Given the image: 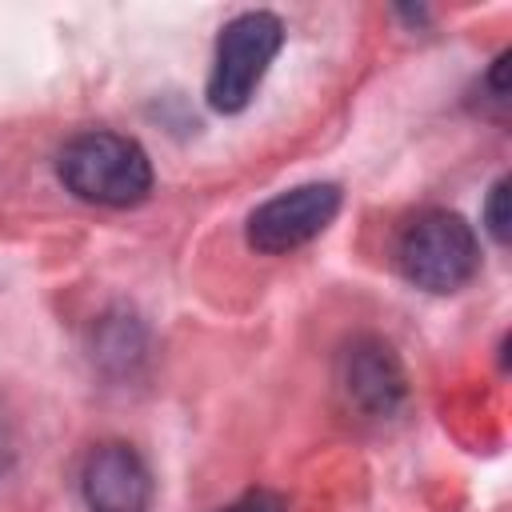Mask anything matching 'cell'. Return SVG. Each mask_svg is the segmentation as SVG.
Listing matches in <instances>:
<instances>
[{
    "mask_svg": "<svg viewBox=\"0 0 512 512\" xmlns=\"http://www.w3.org/2000/svg\"><path fill=\"white\" fill-rule=\"evenodd\" d=\"M56 176L76 200L100 208H132L152 192V160L140 140L104 128L72 136L56 156Z\"/></svg>",
    "mask_w": 512,
    "mask_h": 512,
    "instance_id": "1",
    "label": "cell"
},
{
    "mask_svg": "<svg viewBox=\"0 0 512 512\" xmlns=\"http://www.w3.org/2000/svg\"><path fill=\"white\" fill-rule=\"evenodd\" d=\"M396 268L412 288L448 296L480 272V240L460 212L424 208L396 236Z\"/></svg>",
    "mask_w": 512,
    "mask_h": 512,
    "instance_id": "2",
    "label": "cell"
},
{
    "mask_svg": "<svg viewBox=\"0 0 512 512\" xmlns=\"http://www.w3.org/2000/svg\"><path fill=\"white\" fill-rule=\"evenodd\" d=\"M284 48V20L276 12H240L232 16L212 52V72H208V108L236 116L252 104L256 88L264 84L272 60Z\"/></svg>",
    "mask_w": 512,
    "mask_h": 512,
    "instance_id": "3",
    "label": "cell"
},
{
    "mask_svg": "<svg viewBox=\"0 0 512 512\" xmlns=\"http://www.w3.org/2000/svg\"><path fill=\"white\" fill-rule=\"evenodd\" d=\"M340 184L332 180H308L288 192H276L272 200L256 204L244 220V240L260 256H284L316 240L340 212Z\"/></svg>",
    "mask_w": 512,
    "mask_h": 512,
    "instance_id": "4",
    "label": "cell"
},
{
    "mask_svg": "<svg viewBox=\"0 0 512 512\" xmlns=\"http://www.w3.org/2000/svg\"><path fill=\"white\" fill-rule=\"evenodd\" d=\"M336 384H340L344 404L368 420H388L408 400L404 360L376 332H356L352 340H344L336 356Z\"/></svg>",
    "mask_w": 512,
    "mask_h": 512,
    "instance_id": "5",
    "label": "cell"
},
{
    "mask_svg": "<svg viewBox=\"0 0 512 512\" xmlns=\"http://www.w3.org/2000/svg\"><path fill=\"white\" fill-rule=\"evenodd\" d=\"M80 496L88 512H148L152 472L144 456L124 440H104L84 456Z\"/></svg>",
    "mask_w": 512,
    "mask_h": 512,
    "instance_id": "6",
    "label": "cell"
},
{
    "mask_svg": "<svg viewBox=\"0 0 512 512\" xmlns=\"http://www.w3.org/2000/svg\"><path fill=\"white\" fill-rule=\"evenodd\" d=\"M88 352H92V364L104 376H116V380L132 376L148 356V328L140 324L136 312L108 308L88 332Z\"/></svg>",
    "mask_w": 512,
    "mask_h": 512,
    "instance_id": "7",
    "label": "cell"
},
{
    "mask_svg": "<svg viewBox=\"0 0 512 512\" xmlns=\"http://www.w3.org/2000/svg\"><path fill=\"white\" fill-rule=\"evenodd\" d=\"M512 192H508V176H496L488 196H484V208H480V220H484V232L496 240V244H508V232H512V208H508Z\"/></svg>",
    "mask_w": 512,
    "mask_h": 512,
    "instance_id": "8",
    "label": "cell"
},
{
    "mask_svg": "<svg viewBox=\"0 0 512 512\" xmlns=\"http://www.w3.org/2000/svg\"><path fill=\"white\" fill-rule=\"evenodd\" d=\"M480 92H484L488 104L504 116V108H508V52H500V56L488 64V72H484V80H480Z\"/></svg>",
    "mask_w": 512,
    "mask_h": 512,
    "instance_id": "9",
    "label": "cell"
},
{
    "mask_svg": "<svg viewBox=\"0 0 512 512\" xmlns=\"http://www.w3.org/2000/svg\"><path fill=\"white\" fill-rule=\"evenodd\" d=\"M216 512H288V504H284V496L272 492V488H248L244 496H236L232 504H224V508H216Z\"/></svg>",
    "mask_w": 512,
    "mask_h": 512,
    "instance_id": "10",
    "label": "cell"
},
{
    "mask_svg": "<svg viewBox=\"0 0 512 512\" xmlns=\"http://www.w3.org/2000/svg\"><path fill=\"white\" fill-rule=\"evenodd\" d=\"M12 460H16V444H12V432H8V424L0 420V476L12 468Z\"/></svg>",
    "mask_w": 512,
    "mask_h": 512,
    "instance_id": "11",
    "label": "cell"
}]
</instances>
